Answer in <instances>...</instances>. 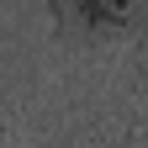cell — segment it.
Here are the masks:
<instances>
[{
  "instance_id": "7a4b0ae2",
  "label": "cell",
  "mask_w": 148,
  "mask_h": 148,
  "mask_svg": "<svg viewBox=\"0 0 148 148\" xmlns=\"http://www.w3.org/2000/svg\"><path fill=\"white\" fill-rule=\"evenodd\" d=\"M0 148H5V138H0Z\"/></svg>"
},
{
  "instance_id": "6da1fadb",
  "label": "cell",
  "mask_w": 148,
  "mask_h": 148,
  "mask_svg": "<svg viewBox=\"0 0 148 148\" xmlns=\"http://www.w3.org/2000/svg\"><path fill=\"white\" fill-rule=\"evenodd\" d=\"M48 5H53V21L79 27L85 37L127 42L148 32V0H48Z\"/></svg>"
}]
</instances>
